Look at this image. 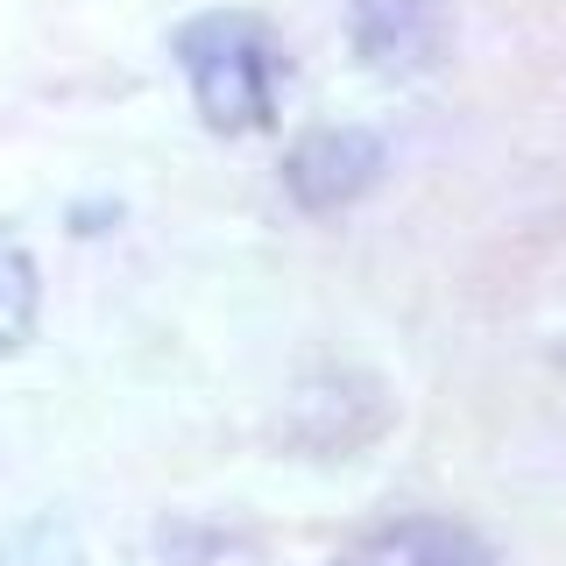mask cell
<instances>
[{"label": "cell", "instance_id": "cell-6", "mask_svg": "<svg viewBox=\"0 0 566 566\" xmlns=\"http://www.w3.org/2000/svg\"><path fill=\"white\" fill-rule=\"evenodd\" d=\"M57 566H93V559H78V553H64V559H57Z\"/></svg>", "mask_w": 566, "mask_h": 566}, {"label": "cell", "instance_id": "cell-4", "mask_svg": "<svg viewBox=\"0 0 566 566\" xmlns=\"http://www.w3.org/2000/svg\"><path fill=\"white\" fill-rule=\"evenodd\" d=\"M340 566H495V545L460 517H403L361 538Z\"/></svg>", "mask_w": 566, "mask_h": 566}, {"label": "cell", "instance_id": "cell-1", "mask_svg": "<svg viewBox=\"0 0 566 566\" xmlns=\"http://www.w3.org/2000/svg\"><path fill=\"white\" fill-rule=\"evenodd\" d=\"M170 57L191 85V106L212 135H255L276 120L283 99V43L270 35V22L241 8H212L177 22Z\"/></svg>", "mask_w": 566, "mask_h": 566}, {"label": "cell", "instance_id": "cell-2", "mask_svg": "<svg viewBox=\"0 0 566 566\" xmlns=\"http://www.w3.org/2000/svg\"><path fill=\"white\" fill-rule=\"evenodd\" d=\"M347 50L376 78H424L453 50L447 0H347Z\"/></svg>", "mask_w": 566, "mask_h": 566}, {"label": "cell", "instance_id": "cell-5", "mask_svg": "<svg viewBox=\"0 0 566 566\" xmlns=\"http://www.w3.org/2000/svg\"><path fill=\"white\" fill-rule=\"evenodd\" d=\"M35 312H43V270H35L29 241L0 227V361H14L35 340Z\"/></svg>", "mask_w": 566, "mask_h": 566}, {"label": "cell", "instance_id": "cell-3", "mask_svg": "<svg viewBox=\"0 0 566 566\" xmlns=\"http://www.w3.org/2000/svg\"><path fill=\"white\" fill-rule=\"evenodd\" d=\"M389 149L376 128H312L283 156V191L297 212H347L382 185Z\"/></svg>", "mask_w": 566, "mask_h": 566}]
</instances>
